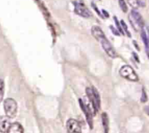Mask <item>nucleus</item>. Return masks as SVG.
Here are the masks:
<instances>
[{
    "label": "nucleus",
    "instance_id": "obj_1",
    "mask_svg": "<svg viewBox=\"0 0 149 133\" xmlns=\"http://www.w3.org/2000/svg\"><path fill=\"white\" fill-rule=\"evenodd\" d=\"M91 33L93 36L100 42L103 49L104 50L105 52L107 53L109 56L111 57V58H116L117 56V54H116L114 48L112 46L109 39H107L101 28L97 26H93L91 29Z\"/></svg>",
    "mask_w": 149,
    "mask_h": 133
},
{
    "label": "nucleus",
    "instance_id": "obj_2",
    "mask_svg": "<svg viewBox=\"0 0 149 133\" xmlns=\"http://www.w3.org/2000/svg\"><path fill=\"white\" fill-rule=\"evenodd\" d=\"M86 94L87 95L90 102L93 105V109L95 114L98 112L100 108V97L99 92L95 87L87 88L86 89Z\"/></svg>",
    "mask_w": 149,
    "mask_h": 133
},
{
    "label": "nucleus",
    "instance_id": "obj_3",
    "mask_svg": "<svg viewBox=\"0 0 149 133\" xmlns=\"http://www.w3.org/2000/svg\"><path fill=\"white\" fill-rule=\"evenodd\" d=\"M4 109L7 117L10 118H14L17 110V102L12 98H7L4 101Z\"/></svg>",
    "mask_w": 149,
    "mask_h": 133
},
{
    "label": "nucleus",
    "instance_id": "obj_4",
    "mask_svg": "<svg viewBox=\"0 0 149 133\" xmlns=\"http://www.w3.org/2000/svg\"><path fill=\"white\" fill-rule=\"evenodd\" d=\"M130 23L136 31L142 29L144 27V20L142 15L137 10H132L129 15Z\"/></svg>",
    "mask_w": 149,
    "mask_h": 133
},
{
    "label": "nucleus",
    "instance_id": "obj_5",
    "mask_svg": "<svg viewBox=\"0 0 149 133\" xmlns=\"http://www.w3.org/2000/svg\"><path fill=\"white\" fill-rule=\"evenodd\" d=\"M120 75L124 78L130 81H138V76L135 70L129 65H125L119 70Z\"/></svg>",
    "mask_w": 149,
    "mask_h": 133
},
{
    "label": "nucleus",
    "instance_id": "obj_6",
    "mask_svg": "<svg viewBox=\"0 0 149 133\" xmlns=\"http://www.w3.org/2000/svg\"><path fill=\"white\" fill-rule=\"evenodd\" d=\"M74 11L78 15L81 16L83 18H88L92 16V13L90 10L81 2H74Z\"/></svg>",
    "mask_w": 149,
    "mask_h": 133
},
{
    "label": "nucleus",
    "instance_id": "obj_7",
    "mask_svg": "<svg viewBox=\"0 0 149 133\" xmlns=\"http://www.w3.org/2000/svg\"><path fill=\"white\" fill-rule=\"evenodd\" d=\"M67 131L68 133H81V128L79 123L75 119L68 120L66 124Z\"/></svg>",
    "mask_w": 149,
    "mask_h": 133
},
{
    "label": "nucleus",
    "instance_id": "obj_8",
    "mask_svg": "<svg viewBox=\"0 0 149 133\" xmlns=\"http://www.w3.org/2000/svg\"><path fill=\"white\" fill-rule=\"evenodd\" d=\"M11 125L10 119L7 115L0 116V132L2 133L7 132L9 127Z\"/></svg>",
    "mask_w": 149,
    "mask_h": 133
},
{
    "label": "nucleus",
    "instance_id": "obj_9",
    "mask_svg": "<svg viewBox=\"0 0 149 133\" xmlns=\"http://www.w3.org/2000/svg\"><path fill=\"white\" fill-rule=\"evenodd\" d=\"M7 133H23V128L19 123L11 124Z\"/></svg>",
    "mask_w": 149,
    "mask_h": 133
},
{
    "label": "nucleus",
    "instance_id": "obj_10",
    "mask_svg": "<svg viewBox=\"0 0 149 133\" xmlns=\"http://www.w3.org/2000/svg\"><path fill=\"white\" fill-rule=\"evenodd\" d=\"M102 124H103V129H104L105 133H109V120L108 114L106 113H103L101 115Z\"/></svg>",
    "mask_w": 149,
    "mask_h": 133
},
{
    "label": "nucleus",
    "instance_id": "obj_11",
    "mask_svg": "<svg viewBox=\"0 0 149 133\" xmlns=\"http://www.w3.org/2000/svg\"><path fill=\"white\" fill-rule=\"evenodd\" d=\"M4 94V83L2 79L0 78V102L3 99Z\"/></svg>",
    "mask_w": 149,
    "mask_h": 133
},
{
    "label": "nucleus",
    "instance_id": "obj_12",
    "mask_svg": "<svg viewBox=\"0 0 149 133\" xmlns=\"http://www.w3.org/2000/svg\"><path fill=\"white\" fill-rule=\"evenodd\" d=\"M120 24H121V26H122V30H123L124 33L125 32V33L127 34V35L128 37H131L130 32H129V29H128V27H127V26L126 23H125V22L123 20H121V22H120Z\"/></svg>",
    "mask_w": 149,
    "mask_h": 133
},
{
    "label": "nucleus",
    "instance_id": "obj_13",
    "mask_svg": "<svg viewBox=\"0 0 149 133\" xmlns=\"http://www.w3.org/2000/svg\"><path fill=\"white\" fill-rule=\"evenodd\" d=\"M119 7L120 8L122 9V11L124 13H127L128 10V7L127 5V3L125 0H119Z\"/></svg>",
    "mask_w": 149,
    "mask_h": 133
},
{
    "label": "nucleus",
    "instance_id": "obj_14",
    "mask_svg": "<svg viewBox=\"0 0 149 133\" xmlns=\"http://www.w3.org/2000/svg\"><path fill=\"white\" fill-rule=\"evenodd\" d=\"M113 19H114L115 23H116V27H117L118 30H119V32H120V33L122 34H125V33H124L123 30H122V26H121V24H120V23H119V20H118L117 18H116V16H114V17H113Z\"/></svg>",
    "mask_w": 149,
    "mask_h": 133
},
{
    "label": "nucleus",
    "instance_id": "obj_15",
    "mask_svg": "<svg viewBox=\"0 0 149 133\" xmlns=\"http://www.w3.org/2000/svg\"><path fill=\"white\" fill-rule=\"evenodd\" d=\"M147 100H148V96H147V94H146V92L145 89H143L142 94H141V102L144 103V102H147Z\"/></svg>",
    "mask_w": 149,
    "mask_h": 133
},
{
    "label": "nucleus",
    "instance_id": "obj_16",
    "mask_svg": "<svg viewBox=\"0 0 149 133\" xmlns=\"http://www.w3.org/2000/svg\"><path fill=\"white\" fill-rule=\"evenodd\" d=\"M135 1L140 7H144L146 6V0H135Z\"/></svg>",
    "mask_w": 149,
    "mask_h": 133
},
{
    "label": "nucleus",
    "instance_id": "obj_17",
    "mask_svg": "<svg viewBox=\"0 0 149 133\" xmlns=\"http://www.w3.org/2000/svg\"><path fill=\"white\" fill-rule=\"evenodd\" d=\"M110 27H111V31H112V32H113V34L117 35V36H119V35H120V34H119V31H117L116 29H114V28H113L112 26H111Z\"/></svg>",
    "mask_w": 149,
    "mask_h": 133
},
{
    "label": "nucleus",
    "instance_id": "obj_18",
    "mask_svg": "<svg viewBox=\"0 0 149 133\" xmlns=\"http://www.w3.org/2000/svg\"><path fill=\"white\" fill-rule=\"evenodd\" d=\"M144 110H145V112L149 115V106H146Z\"/></svg>",
    "mask_w": 149,
    "mask_h": 133
},
{
    "label": "nucleus",
    "instance_id": "obj_19",
    "mask_svg": "<svg viewBox=\"0 0 149 133\" xmlns=\"http://www.w3.org/2000/svg\"><path fill=\"white\" fill-rule=\"evenodd\" d=\"M103 13H104V15H106V17H109V14H108V13L106 11V10H103Z\"/></svg>",
    "mask_w": 149,
    "mask_h": 133
}]
</instances>
